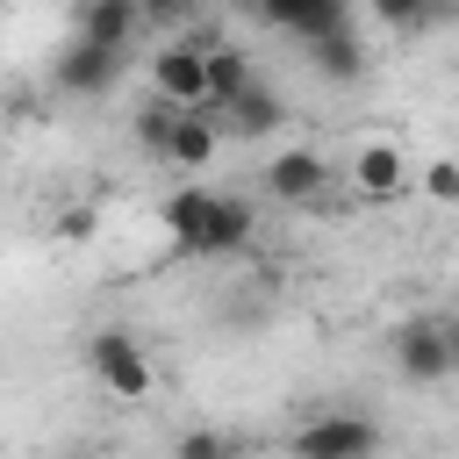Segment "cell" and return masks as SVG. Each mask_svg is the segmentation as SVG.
<instances>
[{"label":"cell","mask_w":459,"mask_h":459,"mask_svg":"<svg viewBox=\"0 0 459 459\" xmlns=\"http://www.w3.org/2000/svg\"><path fill=\"white\" fill-rule=\"evenodd\" d=\"M366 7H373L387 29H416V22L430 14V0H366Z\"/></svg>","instance_id":"obj_20"},{"label":"cell","mask_w":459,"mask_h":459,"mask_svg":"<svg viewBox=\"0 0 459 459\" xmlns=\"http://www.w3.org/2000/svg\"><path fill=\"white\" fill-rule=\"evenodd\" d=\"M251 7H258V14H265V22H273V29H287V14H294V7H301V0H251Z\"/></svg>","instance_id":"obj_22"},{"label":"cell","mask_w":459,"mask_h":459,"mask_svg":"<svg viewBox=\"0 0 459 459\" xmlns=\"http://www.w3.org/2000/svg\"><path fill=\"white\" fill-rule=\"evenodd\" d=\"M172 452H179V459H230V452H237V437H230V430H186Z\"/></svg>","instance_id":"obj_17"},{"label":"cell","mask_w":459,"mask_h":459,"mask_svg":"<svg viewBox=\"0 0 459 459\" xmlns=\"http://www.w3.org/2000/svg\"><path fill=\"white\" fill-rule=\"evenodd\" d=\"M330 29H344V0H301V7L287 14V36H301V43H316V36H330Z\"/></svg>","instance_id":"obj_16"},{"label":"cell","mask_w":459,"mask_h":459,"mask_svg":"<svg viewBox=\"0 0 459 459\" xmlns=\"http://www.w3.org/2000/svg\"><path fill=\"white\" fill-rule=\"evenodd\" d=\"M258 230V208L244 194H215L208 201V230H201V258H222V251H244Z\"/></svg>","instance_id":"obj_8"},{"label":"cell","mask_w":459,"mask_h":459,"mask_svg":"<svg viewBox=\"0 0 459 459\" xmlns=\"http://www.w3.org/2000/svg\"><path fill=\"white\" fill-rule=\"evenodd\" d=\"M136 22H143V7H136V0H86V14H79V36H93V43L122 50V43L136 36Z\"/></svg>","instance_id":"obj_13"},{"label":"cell","mask_w":459,"mask_h":459,"mask_svg":"<svg viewBox=\"0 0 459 459\" xmlns=\"http://www.w3.org/2000/svg\"><path fill=\"white\" fill-rule=\"evenodd\" d=\"M50 79H57V93H72V100H100V93L122 79V50H108V43H93V36H72V43L57 50Z\"/></svg>","instance_id":"obj_4"},{"label":"cell","mask_w":459,"mask_h":459,"mask_svg":"<svg viewBox=\"0 0 459 459\" xmlns=\"http://www.w3.org/2000/svg\"><path fill=\"white\" fill-rule=\"evenodd\" d=\"M265 186H273L280 201H316V194L330 186V158L308 151V143H294V151H280V158L265 165Z\"/></svg>","instance_id":"obj_7"},{"label":"cell","mask_w":459,"mask_h":459,"mask_svg":"<svg viewBox=\"0 0 459 459\" xmlns=\"http://www.w3.org/2000/svg\"><path fill=\"white\" fill-rule=\"evenodd\" d=\"M287 452H301V459H373L380 452V423L359 416V409H330V416L301 423L287 437Z\"/></svg>","instance_id":"obj_3"},{"label":"cell","mask_w":459,"mask_h":459,"mask_svg":"<svg viewBox=\"0 0 459 459\" xmlns=\"http://www.w3.org/2000/svg\"><path fill=\"white\" fill-rule=\"evenodd\" d=\"M452 366H459V330L445 316H409L394 330V373L409 387H437V380H452Z\"/></svg>","instance_id":"obj_1"},{"label":"cell","mask_w":459,"mask_h":459,"mask_svg":"<svg viewBox=\"0 0 459 459\" xmlns=\"http://www.w3.org/2000/svg\"><path fill=\"white\" fill-rule=\"evenodd\" d=\"M50 230H57V237H65V244H86V237H93V230H100V215H93V208H86V201H72V208H57V215H50Z\"/></svg>","instance_id":"obj_18"},{"label":"cell","mask_w":459,"mask_h":459,"mask_svg":"<svg viewBox=\"0 0 459 459\" xmlns=\"http://www.w3.org/2000/svg\"><path fill=\"white\" fill-rule=\"evenodd\" d=\"M308 50H316V72H323V79H359V72H366V50H359L351 29H330V36H316Z\"/></svg>","instance_id":"obj_14"},{"label":"cell","mask_w":459,"mask_h":459,"mask_svg":"<svg viewBox=\"0 0 459 459\" xmlns=\"http://www.w3.org/2000/svg\"><path fill=\"white\" fill-rule=\"evenodd\" d=\"M344 179L366 194V201H394L402 186H409V165H402V143H387V136H366L359 151H351V165H344Z\"/></svg>","instance_id":"obj_5"},{"label":"cell","mask_w":459,"mask_h":459,"mask_svg":"<svg viewBox=\"0 0 459 459\" xmlns=\"http://www.w3.org/2000/svg\"><path fill=\"white\" fill-rule=\"evenodd\" d=\"M86 366H93V380H100L115 402H143V394L158 387V373H151V359H143V344H136L129 330H93V337H86Z\"/></svg>","instance_id":"obj_2"},{"label":"cell","mask_w":459,"mask_h":459,"mask_svg":"<svg viewBox=\"0 0 459 459\" xmlns=\"http://www.w3.org/2000/svg\"><path fill=\"white\" fill-rule=\"evenodd\" d=\"M215 143H222V129H215L201 108H179V122H172V136H165V165L201 172V165L215 158Z\"/></svg>","instance_id":"obj_10"},{"label":"cell","mask_w":459,"mask_h":459,"mask_svg":"<svg viewBox=\"0 0 459 459\" xmlns=\"http://www.w3.org/2000/svg\"><path fill=\"white\" fill-rule=\"evenodd\" d=\"M172 122H179V100H165V93H151V100L136 108V143H143L151 158H165V136H172Z\"/></svg>","instance_id":"obj_15"},{"label":"cell","mask_w":459,"mask_h":459,"mask_svg":"<svg viewBox=\"0 0 459 459\" xmlns=\"http://www.w3.org/2000/svg\"><path fill=\"white\" fill-rule=\"evenodd\" d=\"M215 115H222V129H230V136H265V129H280V93H273V86H258V79H244Z\"/></svg>","instance_id":"obj_9"},{"label":"cell","mask_w":459,"mask_h":459,"mask_svg":"<svg viewBox=\"0 0 459 459\" xmlns=\"http://www.w3.org/2000/svg\"><path fill=\"white\" fill-rule=\"evenodd\" d=\"M423 194L452 208V201H459V165H452V158H430V165H423Z\"/></svg>","instance_id":"obj_19"},{"label":"cell","mask_w":459,"mask_h":459,"mask_svg":"<svg viewBox=\"0 0 459 459\" xmlns=\"http://www.w3.org/2000/svg\"><path fill=\"white\" fill-rule=\"evenodd\" d=\"M136 7H143V14H151V22H179V14H186V7H194V0H136Z\"/></svg>","instance_id":"obj_21"},{"label":"cell","mask_w":459,"mask_h":459,"mask_svg":"<svg viewBox=\"0 0 459 459\" xmlns=\"http://www.w3.org/2000/svg\"><path fill=\"white\" fill-rule=\"evenodd\" d=\"M251 79V65H244V50H230V43H201V86H208V100H201V115H215L237 86Z\"/></svg>","instance_id":"obj_12"},{"label":"cell","mask_w":459,"mask_h":459,"mask_svg":"<svg viewBox=\"0 0 459 459\" xmlns=\"http://www.w3.org/2000/svg\"><path fill=\"white\" fill-rule=\"evenodd\" d=\"M208 201H215L208 186H172V194H165V208H158V215H165V230H172V244H179V251H194V258H201Z\"/></svg>","instance_id":"obj_11"},{"label":"cell","mask_w":459,"mask_h":459,"mask_svg":"<svg viewBox=\"0 0 459 459\" xmlns=\"http://www.w3.org/2000/svg\"><path fill=\"white\" fill-rule=\"evenodd\" d=\"M151 93H165L179 108H201L208 100V86H201V43H165L151 57Z\"/></svg>","instance_id":"obj_6"}]
</instances>
